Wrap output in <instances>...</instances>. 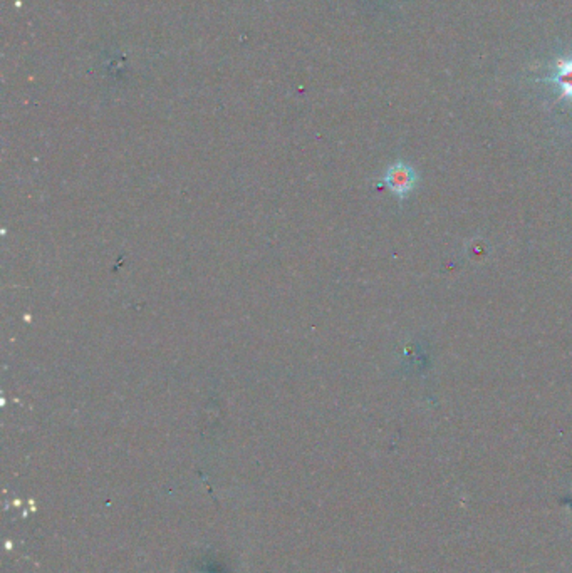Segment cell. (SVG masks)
Instances as JSON below:
<instances>
[{"label":"cell","mask_w":572,"mask_h":573,"mask_svg":"<svg viewBox=\"0 0 572 573\" xmlns=\"http://www.w3.org/2000/svg\"><path fill=\"white\" fill-rule=\"evenodd\" d=\"M381 182L393 195L403 201L415 192L420 178L413 167H410L404 161H396L391 167H388Z\"/></svg>","instance_id":"1"},{"label":"cell","mask_w":572,"mask_h":573,"mask_svg":"<svg viewBox=\"0 0 572 573\" xmlns=\"http://www.w3.org/2000/svg\"><path fill=\"white\" fill-rule=\"evenodd\" d=\"M543 81L558 86L560 89V94L556 102H560L564 99H572V59L559 57L552 66V74H549Z\"/></svg>","instance_id":"2"}]
</instances>
